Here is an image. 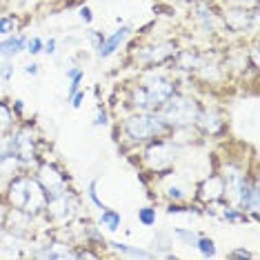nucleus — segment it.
<instances>
[{
  "instance_id": "obj_1",
  "label": "nucleus",
  "mask_w": 260,
  "mask_h": 260,
  "mask_svg": "<svg viewBox=\"0 0 260 260\" xmlns=\"http://www.w3.org/2000/svg\"><path fill=\"white\" fill-rule=\"evenodd\" d=\"M198 103L189 96H180V93H174L167 103L162 105L160 116L165 118L169 127H189L198 120Z\"/></svg>"
},
{
  "instance_id": "obj_2",
  "label": "nucleus",
  "mask_w": 260,
  "mask_h": 260,
  "mask_svg": "<svg viewBox=\"0 0 260 260\" xmlns=\"http://www.w3.org/2000/svg\"><path fill=\"white\" fill-rule=\"evenodd\" d=\"M169 129V125L165 122V118L160 114H151V111H143L136 114L125 120V132L132 140H149L156 136H162Z\"/></svg>"
},
{
  "instance_id": "obj_3",
  "label": "nucleus",
  "mask_w": 260,
  "mask_h": 260,
  "mask_svg": "<svg viewBox=\"0 0 260 260\" xmlns=\"http://www.w3.org/2000/svg\"><path fill=\"white\" fill-rule=\"evenodd\" d=\"M76 209H78V200H76V196L67 187L56 193H49L47 205H45V211L49 214V218L58 222H67L76 214Z\"/></svg>"
},
{
  "instance_id": "obj_4",
  "label": "nucleus",
  "mask_w": 260,
  "mask_h": 260,
  "mask_svg": "<svg viewBox=\"0 0 260 260\" xmlns=\"http://www.w3.org/2000/svg\"><path fill=\"white\" fill-rule=\"evenodd\" d=\"M145 160L153 171H167L174 162V147L165 143V140L151 143L145 151Z\"/></svg>"
},
{
  "instance_id": "obj_5",
  "label": "nucleus",
  "mask_w": 260,
  "mask_h": 260,
  "mask_svg": "<svg viewBox=\"0 0 260 260\" xmlns=\"http://www.w3.org/2000/svg\"><path fill=\"white\" fill-rule=\"evenodd\" d=\"M9 143H11V149H14V153L20 158L22 165L34 162V158H36V145H34L31 129L25 127V129H20V132H16L9 138Z\"/></svg>"
},
{
  "instance_id": "obj_6",
  "label": "nucleus",
  "mask_w": 260,
  "mask_h": 260,
  "mask_svg": "<svg viewBox=\"0 0 260 260\" xmlns=\"http://www.w3.org/2000/svg\"><path fill=\"white\" fill-rule=\"evenodd\" d=\"M36 180L45 187L47 193H56V191H60V189L67 187V176H64L58 167L49 165V162H45V165H40L38 167Z\"/></svg>"
},
{
  "instance_id": "obj_7",
  "label": "nucleus",
  "mask_w": 260,
  "mask_h": 260,
  "mask_svg": "<svg viewBox=\"0 0 260 260\" xmlns=\"http://www.w3.org/2000/svg\"><path fill=\"white\" fill-rule=\"evenodd\" d=\"M47 198H49V193L45 191V187L36 178H27V198H25V209L22 211H27L29 216L40 214L47 205Z\"/></svg>"
},
{
  "instance_id": "obj_8",
  "label": "nucleus",
  "mask_w": 260,
  "mask_h": 260,
  "mask_svg": "<svg viewBox=\"0 0 260 260\" xmlns=\"http://www.w3.org/2000/svg\"><path fill=\"white\" fill-rule=\"evenodd\" d=\"M145 89H147V93H149L151 107H162V105L167 103V100H169V98L176 93L174 85H171L169 80L160 78V76H156V78H151V80L145 85Z\"/></svg>"
},
{
  "instance_id": "obj_9",
  "label": "nucleus",
  "mask_w": 260,
  "mask_h": 260,
  "mask_svg": "<svg viewBox=\"0 0 260 260\" xmlns=\"http://www.w3.org/2000/svg\"><path fill=\"white\" fill-rule=\"evenodd\" d=\"M224 196V180L222 176H209L203 185L198 187V198L203 203H216Z\"/></svg>"
},
{
  "instance_id": "obj_10",
  "label": "nucleus",
  "mask_w": 260,
  "mask_h": 260,
  "mask_svg": "<svg viewBox=\"0 0 260 260\" xmlns=\"http://www.w3.org/2000/svg\"><path fill=\"white\" fill-rule=\"evenodd\" d=\"M129 31H132V29H129V27H125V25H122L120 29H116V31L111 34V36H107V38H105L103 47H100V49L96 51V54H98L100 58H109V56H111V54H114V51L118 49V47H120V45H122V43H125V40H127Z\"/></svg>"
},
{
  "instance_id": "obj_11",
  "label": "nucleus",
  "mask_w": 260,
  "mask_h": 260,
  "mask_svg": "<svg viewBox=\"0 0 260 260\" xmlns=\"http://www.w3.org/2000/svg\"><path fill=\"white\" fill-rule=\"evenodd\" d=\"M25 198H27V176H18V178L11 180L7 200L16 209H25Z\"/></svg>"
},
{
  "instance_id": "obj_12",
  "label": "nucleus",
  "mask_w": 260,
  "mask_h": 260,
  "mask_svg": "<svg viewBox=\"0 0 260 260\" xmlns=\"http://www.w3.org/2000/svg\"><path fill=\"white\" fill-rule=\"evenodd\" d=\"M171 54H176V47L171 45V43H162V45H158V47H147V49H143V54H140V60H145V62H149V64H160L165 62Z\"/></svg>"
},
{
  "instance_id": "obj_13",
  "label": "nucleus",
  "mask_w": 260,
  "mask_h": 260,
  "mask_svg": "<svg viewBox=\"0 0 260 260\" xmlns=\"http://www.w3.org/2000/svg\"><path fill=\"white\" fill-rule=\"evenodd\" d=\"M25 47H27V38L25 36H14V34H11V36H7L3 43H0V56L9 60V58L18 56Z\"/></svg>"
},
{
  "instance_id": "obj_14",
  "label": "nucleus",
  "mask_w": 260,
  "mask_h": 260,
  "mask_svg": "<svg viewBox=\"0 0 260 260\" xmlns=\"http://www.w3.org/2000/svg\"><path fill=\"white\" fill-rule=\"evenodd\" d=\"M198 125L203 127V132L207 134H218L222 129V118L216 114V111H203V114H198Z\"/></svg>"
},
{
  "instance_id": "obj_15",
  "label": "nucleus",
  "mask_w": 260,
  "mask_h": 260,
  "mask_svg": "<svg viewBox=\"0 0 260 260\" xmlns=\"http://www.w3.org/2000/svg\"><path fill=\"white\" fill-rule=\"evenodd\" d=\"M132 105L138 111H151V100H149V93H147L145 87H136L134 93H132Z\"/></svg>"
},
{
  "instance_id": "obj_16",
  "label": "nucleus",
  "mask_w": 260,
  "mask_h": 260,
  "mask_svg": "<svg viewBox=\"0 0 260 260\" xmlns=\"http://www.w3.org/2000/svg\"><path fill=\"white\" fill-rule=\"evenodd\" d=\"M36 258H76V253L64 249L60 242H54V245H49L45 251H38Z\"/></svg>"
},
{
  "instance_id": "obj_17",
  "label": "nucleus",
  "mask_w": 260,
  "mask_h": 260,
  "mask_svg": "<svg viewBox=\"0 0 260 260\" xmlns=\"http://www.w3.org/2000/svg\"><path fill=\"white\" fill-rule=\"evenodd\" d=\"M120 222H122V218L118 211L109 209V207L103 209V214H100V224H103V227H107L109 232H118V229H120Z\"/></svg>"
},
{
  "instance_id": "obj_18",
  "label": "nucleus",
  "mask_w": 260,
  "mask_h": 260,
  "mask_svg": "<svg viewBox=\"0 0 260 260\" xmlns=\"http://www.w3.org/2000/svg\"><path fill=\"white\" fill-rule=\"evenodd\" d=\"M116 251L125 253V256H132V258H153V251H145V249H138V247H129L125 242H109Z\"/></svg>"
},
{
  "instance_id": "obj_19",
  "label": "nucleus",
  "mask_w": 260,
  "mask_h": 260,
  "mask_svg": "<svg viewBox=\"0 0 260 260\" xmlns=\"http://www.w3.org/2000/svg\"><path fill=\"white\" fill-rule=\"evenodd\" d=\"M176 64H178V69H198V67H203V64H200V58L196 54H191V51H180L178 58H176Z\"/></svg>"
},
{
  "instance_id": "obj_20",
  "label": "nucleus",
  "mask_w": 260,
  "mask_h": 260,
  "mask_svg": "<svg viewBox=\"0 0 260 260\" xmlns=\"http://www.w3.org/2000/svg\"><path fill=\"white\" fill-rule=\"evenodd\" d=\"M193 247H196L205 258H214L216 256V242L211 238H207V236H198V240H196V245Z\"/></svg>"
},
{
  "instance_id": "obj_21",
  "label": "nucleus",
  "mask_w": 260,
  "mask_h": 260,
  "mask_svg": "<svg viewBox=\"0 0 260 260\" xmlns=\"http://www.w3.org/2000/svg\"><path fill=\"white\" fill-rule=\"evenodd\" d=\"M18 29V18L16 16H0V36H11Z\"/></svg>"
},
{
  "instance_id": "obj_22",
  "label": "nucleus",
  "mask_w": 260,
  "mask_h": 260,
  "mask_svg": "<svg viewBox=\"0 0 260 260\" xmlns=\"http://www.w3.org/2000/svg\"><path fill=\"white\" fill-rule=\"evenodd\" d=\"M138 222L143 224V227H153V224H156V209H153V207L138 209Z\"/></svg>"
},
{
  "instance_id": "obj_23",
  "label": "nucleus",
  "mask_w": 260,
  "mask_h": 260,
  "mask_svg": "<svg viewBox=\"0 0 260 260\" xmlns=\"http://www.w3.org/2000/svg\"><path fill=\"white\" fill-rule=\"evenodd\" d=\"M11 122H14V114H11L9 105L0 100V132H7L11 127Z\"/></svg>"
},
{
  "instance_id": "obj_24",
  "label": "nucleus",
  "mask_w": 260,
  "mask_h": 260,
  "mask_svg": "<svg viewBox=\"0 0 260 260\" xmlns=\"http://www.w3.org/2000/svg\"><path fill=\"white\" fill-rule=\"evenodd\" d=\"M174 236L178 240H182V245H187V247H193V245H196V240H198V236L193 234L191 229H182V227H176Z\"/></svg>"
},
{
  "instance_id": "obj_25",
  "label": "nucleus",
  "mask_w": 260,
  "mask_h": 260,
  "mask_svg": "<svg viewBox=\"0 0 260 260\" xmlns=\"http://www.w3.org/2000/svg\"><path fill=\"white\" fill-rule=\"evenodd\" d=\"M198 18L203 20V25H205V29H214V20H216V16L211 14V9H207V5H203L200 3L198 5Z\"/></svg>"
},
{
  "instance_id": "obj_26",
  "label": "nucleus",
  "mask_w": 260,
  "mask_h": 260,
  "mask_svg": "<svg viewBox=\"0 0 260 260\" xmlns=\"http://www.w3.org/2000/svg\"><path fill=\"white\" fill-rule=\"evenodd\" d=\"M96 187H98V180H91V182H89V191H87V193H89L91 203H93V205H96V207H98V209H107V205H105V203H103V200H100V198H98V191H96Z\"/></svg>"
},
{
  "instance_id": "obj_27",
  "label": "nucleus",
  "mask_w": 260,
  "mask_h": 260,
  "mask_svg": "<svg viewBox=\"0 0 260 260\" xmlns=\"http://www.w3.org/2000/svg\"><path fill=\"white\" fill-rule=\"evenodd\" d=\"M43 45H45L43 40H40L38 36H34V38L27 40V47H25V49H27L31 56H36V54H40V51H43Z\"/></svg>"
},
{
  "instance_id": "obj_28",
  "label": "nucleus",
  "mask_w": 260,
  "mask_h": 260,
  "mask_svg": "<svg viewBox=\"0 0 260 260\" xmlns=\"http://www.w3.org/2000/svg\"><path fill=\"white\" fill-rule=\"evenodd\" d=\"M222 218L227 222H240V220H245V216H242L240 211H236V209H224L222 211Z\"/></svg>"
},
{
  "instance_id": "obj_29",
  "label": "nucleus",
  "mask_w": 260,
  "mask_h": 260,
  "mask_svg": "<svg viewBox=\"0 0 260 260\" xmlns=\"http://www.w3.org/2000/svg\"><path fill=\"white\" fill-rule=\"evenodd\" d=\"M105 38H107V36H105V34L103 31H93V29H91V31H89V40H91V43H93V49H100V47H103V43H105Z\"/></svg>"
},
{
  "instance_id": "obj_30",
  "label": "nucleus",
  "mask_w": 260,
  "mask_h": 260,
  "mask_svg": "<svg viewBox=\"0 0 260 260\" xmlns=\"http://www.w3.org/2000/svg\"><path fill=\"white\" fill-rule=\"evenodd\" d=\"M167 214H196V209L193 207H182V205H169Z\"/></svg>"
},
{
  "instance_id": "obj_31",
  "label": "nucleus",
  "mask_w": 260,
  "mask_h": 260,
  "mask_svg": "<svg viewBox=\"0 0 260 260\" xmlns=\"http://www.w3.org/2000/svg\"><path fill=\"white\" fill-rule=\"evenodd\" d=\"M167 196L174 200V203H178V200L185 198V189H182V187H169L167 189Z\"/></svg>"
},
{
  "instance_id": "obj_32",
  "label": "nucleus",
  "mask_w": 260,
  "mask_h": 260,
  "mask_svg": "<svg viewBox=\"0 0 260 260\" xmlns=\"http://www.w3.org/2000/svg\"><path fill=\"white\" fill-rule=\"evenodd\" d=\"M82 78H85V74H80V76H76V78H72V85H69L67 98H72L76 91H80V82H82Z\"/></svg>"
},
{
  "instance_id": "obj_33",
  "label": "nucleus",
  "mask_w": 260,
  "mask_h": 260,
  "mask_svg": "<svg viewBox=\"0 0 260 260\" xmlns=\"http://www.w3.org/2000/svg\"><path fill=\"white\" fill-rule=\"evenodd\" d=\"M78 16H80V20L85 22V25H89V22L93 20V14H91V9H89V7H80Z\"/></svg>"
},
{
  "instance_id": "obj_34",
  "label": "nucleus",
  "mask_w": 260,
  "mask_h": 260,
  "mask_svg": "<svg viewBox=\"0 0 260 260\" xmlns=\"http://www.w3.org/2000/svg\"><path fill=\"white\" fill-rule=\"evenodd\" d=\"M11 76H14V67H11V64H0V78L9 80Z\"/></svg>"
},
{
  "instance_id": "obj_35",
  "label": "nucleus",
  "mask_w": 260,
  "mask_h": 260,
  "mask_svg": "<svg viewBox=\"0 0 260 260\" xmlns=\"http://www.w3.org/2000/svg\"><path fill=\"white\" fill-rule=\"evenodd\" d=\"M93 125H96V127L107 125V111H105V109H98V114H96V120H93Z\"/></svg>"
},
{
  "instance_id": "obj_36",
  "label": "nucleus",
  "mask_w": 260,
  "mask_h": 260,
  "mask_svg": "<svg viewBox=\"0 0 260 260\" xmlns=\"http://www.w3.org/2000/svg\"><path fill=\"white\" fill-rule=\"evenodd\" d=\"M69 100H72V107H74V109H78L80 105H82V100H85V91H76Z\"/></svg>"
},
{
  "instance_id": "obj_37",
  "label": "nucleus",
  "mask_w": 260,
  "mask_h": 260,
  "mask_svg": "<svg viewBox=\"0 0 260 260\" xmlns=\"http://www.w3.org/2000/svg\"><path fill=\"white\" fill-rule=\"evenodd\" d=\"M43 51H45L47 56H54V54H56V40H54V38L47 40V43L43 45Z\"/></svg>"
},
{
  "instance_id": "obj_38",
  "label": "nucleus",
  "mask_w": 260,
  "mask_h": 260,
  "mask_svg": "<svg viewBox=\"0 0 260 260\" xmlns=\"http://www.w3.org/2000/svg\"><path fill=\"white\" fill-rule=\"evenodd\" d=\"M229 258H253V253L247 251V249H236V251L229 253Z\"/></svg>"
},
{
  "instance_id": "obj_39",
  "label": "nucleus",
  "mask_w": 260,
  "mask_h": 260,
  "mask_svg": "<svg viewBox=\"0 0 260 260\" xmlns=\"http://www.w3.org/2000/svg\"><path fill=\"white\" fill-rule=\"evenodd\" d=\"M38 67H40V64H38V62H29V64H27V67H25V72H27L29 76H38V72H40V69H38Z\"/></svg>"
},
{
  "instance_id": "obj_40",
  "label": "nucleus",
  "mask_w": 260,
  "mask_h": 260,
  "mask_svg": "<svg viewBox=\"0 0 260 260\" xmlns=\"http://www.w3.org/2000/svg\"><path fill=\"white\" fill-rule=\"evenodd\" d=\"M80 74H85L80 67H69V69H67V78H69V80L76 78V76H80Z\"/></svg>"
},
{
  "instance_id": "obj_41",
  "label": "nucleus",
  "mask_w": 260,
  "mask_h": 260,
  "mask_svg": "<svg viewBox=\"0 0 260 260\" xmlns=\"http://www.w3.org/2000/svg\"><path fill=\"white\" fill-rule=\"evenodd\" d=\"M76 258H98L96 256V253H93V251H76Z\"/></svg>"
}]
</instances>
